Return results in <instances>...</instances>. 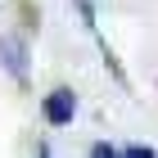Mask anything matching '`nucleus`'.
Wrapping results in <instances>:
<instances>
[{
    "mask_svg": "<svg viewBox=\"0 0 158 158\" xmlns=\"http://www.w3.org/2000/svg\"><path fill=\"white\" fill-rule=\"evenodd\" d=\"M0 68H5L18 86H27V77H32V45H27V36L0 32Z\"/></svg>",
    "mask_w": 158,
    "mask_h": 158,
    "instance_id": "nucleus-1",
    "label": "nucleus"
},
{
    "mask_svg": "<svg viewBox=\"0 0 158 158\" xmlns=\"http://www.w3.org/2000/svg\"><path fill=\"white\" fill-rule=\"evenodd\" d=\"M41 118H45L50 127H73V118H77L73 86H54L50 95H41Z\"/></svg>",
    "mask_w": 158,
    "mask_h": 158,
    "instance_id": "nucleus-2",
    "label": "nucleus"
},
{
    "mask_svg": "<svg viewBox=\"0 0 158 158\" xmlns=\"http://www.w3.org/2000/svg\"><path fill=\"white\" fill-rule=\"evenodd\" d=\"M122 158H158V149H149V145H127Z\"/></svg>",
    "mask_w": 158,
    "mask_h": 158,
    "instance_id": "nucleus-5",
    "label": "nucleus"
},
{
    "mask_svg": "<svg viewBox=\"0 0 158 158\" xmlns=\"http://www.w3.org/2000/svg\"><path fill=\"white\" fill-rule=\"evenodd\" d=\"M36 158H50V149H45V145H41V149H36Z\"/></svg>",
    "mask_w": 158,
    "mask_h": 158,
    "instance_id": "nucleus-6",
    "label": "nucleus"
},
{
    "mask_svg": "<svg viewBox=\"0 0 158 158\" xmlns=\"http://www.w3.org/2000/svg\"><path fill=\"white\" fill-rule=\"evenodd\" d=\"M73 5H77V14H81L86 32H90V36H99V23H95V5H90V0H73Z\"/></svg>",
    "mask_w": 158,
    "mask_h": 158,
    "instance_id": "nucleus-3",
    "label": "nucleus"
},
{
    "mask_svg": "<svg viewBox=\"0 0 158 158\" xmlns=\"http://www.w3.org/2000/svg\"><path fill=\"white\" fill-rule=\"evenodd\" d=\"M90 158H122V149H113L109 140H95L90 145Z\"/></svg>",
    "mask_w": 158,
    "mask_h": 158,
    "instance_id": "nucleus-4",
    "label": "nucleus"
}]
</instances>
